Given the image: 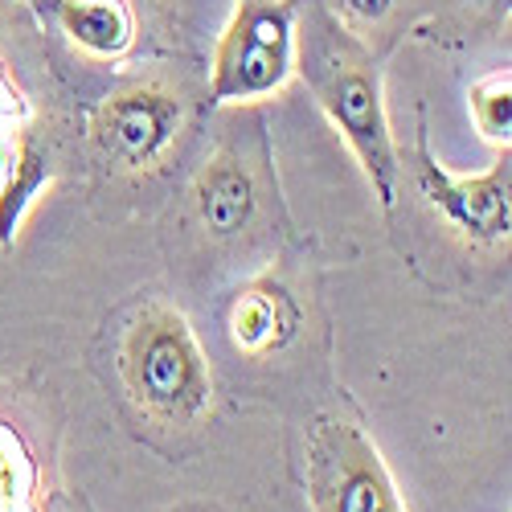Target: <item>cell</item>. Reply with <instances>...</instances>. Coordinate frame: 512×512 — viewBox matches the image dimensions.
<instances>
[{"label": "cell", "mask_w": 512, "mask_h": 512, "mask_svg": "<svg viewBox=\"0 0 512 512\" xmlns=\"http://www.w3.org/2000/svg\"><path fill=\"white\" fill-rule=\"evenodd\" d=\"M58 21L66 29V37L82 54L91 58H123L132 50V13H127L123 0H58Z\"/></svg>", "instance_id": "9c48e42d"}, {"label": "cell", "mask_w": 512, "mask_h": 512, "mask_svg": "<svg viewBox=\"0 0 512 512\" xmlns=\"http://www.w3.org/2000/svg\"><path fill=\"white\" fill-rule=\"evenodd\" d=\"M50 181H54L50 156L37 148V140L21 136L9 173L0 177V246H13L17 242V230L25 222V213L33 209V201L41 193L50 189Z\"/></svg>", "instance_id": "30bf717a"}, {"label": "cell", "mask_w": 512, "mask_h": 512, "mask_svg": "<svg viewBox=\"0 0 512 512\" xmlns=\"http://www.w3.org/2000/svg\"><path fill=\"white\" fill-rule=\"evenodd\" d=\"M0 512H41V463L13 422H0Z\"/></svg>", "instance_id": "8fae6325"}, {"label": "cell", "mask_w": 512, "mask_h": 512, "mask_svg": "<svg viewBox=\"0 0 512 512\" xmlns=\"http://www.w3.org/2000/svg\"><path fill=\"white\" fill-rule=\"evenodd\" d=\"M119 377L132 406L164 431H197L213 410V373L189 320L144 304L119 336Z\"/></svg>", "instance_id": "7a4b0ae2"}, {"label": "cell", "mask_w": 512, "mask_h": 512, "mask_svg": "<svg viewBox=\"0 0 512 512\" xmlns=\"http://www.w3.org/2000/svg\"><path fill=\"white\" fill-rule=\"evenodd\" d=\"M181 123L185 103L173 91L140 82V87L115 91L99 103L91 119V140L99 156L115 164L119 173H144V168H156L164 152L177 144Z\"/></svg>", "instance_id": "8992f818"}, {"label": "cell", "mask_w": 512, "mask_h": 512, "mask_svg": "<svg viewBox=\"0 0 512 512\" xmlns=\"http://www.w3.org/2000/svg\"><path fill=\"white\" fill-rule=\"evenodd\" d=\"M414 185H418L422 201L431 209H439V218L472 246L508 242V230H512V164H508V152L480 177H455L431 156L426 136H418Z\"/></svg>", "instance_id": "5b68a950"}, {"label": "cell", "mask_w": 512, "mask_h": 512, "mask_svg": "<svg viewBox=\"0 0 512 512\" xmlns=\"http://www.w3.org/2000/svg\"><path fill=\"white\" fill-rule=\"evenodd\" d=\"M25 132H17V127H0V177L9 173V164L17 156V144H21Z\"/></svg>", "instance_id": "9a60e30c"}, {"label": "cell", "mask_w": 512, "mask_h": 512, "mask_svg": "<svg viewBox=\"0 0 512 512\" xmlns=\"http://www.w3.org/2000/svg\"><path fill=\"white\" fill-rule=\"evenodd\" d=\"M295 74V5L238 0L209 70V103L242 107L279 95Z\"/></svg>", "instance_id": "277c9868"}, {"label": "cell", "mask_w": 512, "mask_h": 512, "mask_svg": "<svg viewBox=\"0 0 512 512\" xmlns=\"http://www.w3.org/2000/svg\"><path fill=\"white\" fill-rule=\"evenodd\" d=\"M467 107H472L480 136L508 152V140H512V74H508V66L476 78L472 91H467Z\"/></svg>", "instance_id": "7c38bea8"}, {"label": "cell", "mask_w": 512, "mask_h": 512, "mask_svg": "<svg viewBox=\"0 0 512 512\" xmlns=\"http://www.w3.org/2000/svg\"><path fill=\"white\" fill-rule=\"evenodd\" d=\"M304 488L312 512H410L377 443L340 410H324L308 422Z\"/></svg>", "instance_id": "3957f363"}, {"label": "cell", "mask_w": 512, "mask_h": 512, "mask_svg": "<svg viewBox=\"0 0 512 512\" xmlns=\"http://www.w3.org/2000/svg\"><path fill=\"white\" fill-rule=\"evenodd\" d=\"M193 201H197V218L213 238H238L254 209H259V181H254L250 164L234 152H218L193 185Z\"/></svg>", "instance_id": "ba28073f"}, {"label": "cell", "mask_w": 512, "mask_h": 512, "mask_svg": "<svg viewBox=\"0 0 512 512\" xmlns=\"http://www.w3.org/2000/svg\"><path fill=\"white\" fill-rule=\"evenodd\" d=\"M230 345L246 357H271L300 332V304L275 279H254L234 291L226 312Z\"/></svg>", "instance_id": "52a82bcc"}, {"label": "cell", "mask_w": 512, "mask_h": 512, "mask_svg": "<svg viewBox=\"0 0 512 512\" xmlns=\"http://www.w3.org/2000/svg\"><path fill=\"white\" fill-rule=\"evenodd\" d=\"M295 70L304 74L308 91L328 115V123L353 148L381 209H394L402 164L390 136L381 66L345 29V21L320 0L304 9V17L295 13Z\"/></svg>", "instance_id": "6da1fadb"}, {"label": "cell", "mask_w": 512, "mask_h": 512, "mask_svg": "<svg viewBox=\"0 0 512 512\" xmlns=\"http://www.w3.org/2000/svg\"><path fill=\"white\" fill-rule=\"evenodd\" d=\"M340 17H349L357 25H377L381 17H386L394 9V0H332Z\"/></svg>", "instance_id": "5bb4252c"}, {"label": "cell", "mask_w": 512, "mask_h": 512, "mask_svg": "<svg viewBox=\"0 0 512 512\" xmlns=\"http://www.w3.org/2000/svg\"><path fill=\"white\" fill-rule=\"evenodd\" d=\"M25 119H29V107H25V99H21V91L9 82V74L0 70V127H25Z\"/></svg>", "instance_id": "4fadbf2b"}]
</instances>
